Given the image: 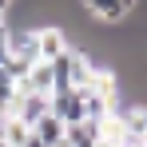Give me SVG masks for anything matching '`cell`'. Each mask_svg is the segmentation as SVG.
Listing matches in <instances>:
<instances>
[{
	"mask_svg": "<svg viewBox=\"0 0 147 147\" xmlns=\"http://www.w3.org/2000/svg\"><path fill=\"white\" fill-rule=\"evenodd\" d=\"M4 12H8V0H0V16H4Z\"/></svg>",
	"mask_w": 147,
	"mask_h": 147,
	"instance_id": "8fae6325",
	"label": "cell"
},
{
	"mask_svg": "<svg viewBox=\"0 0 147 147\" xmlns=\"http://www.w3.org/2000/svg\"><path fill=\"white\" fill-rule=\"evenodd\" d=\"M48 107H52V99H48V96H36V92H20V96H16V103L8 107V115H16V119H20L28 131H32L36 123L48 115Z\"/></svg>",
	"mask_w": 147,
	"mask_h": 147,
	"instance_id": "6da1fadb",
	"label": "cell"
},
{
	"mask_svg": "<svg viewBox=\"0 0 147 147\" xmlns=\"http://www.w3.org/2000/svg\"><path fill=\"white\" fill-rule=\"evenodd\" d=\"M16 96H20V88H16L8 76L0 72V107H12V103H16Z\"/></svg>",
	"mask_w": 147,
	"mask_h": 147,
	"instance_id": "ba28073f",
	"label": "cell"
},
{
	"mask_svg": "<svg viewBox=\"0 0 147 147\" xmlns=\"http://www.w3.org/2000/svg\"><path fill=\"white\" fill-rule=\"evenodd\" d=\"M84 8H88V16H96L103 24H123L127 20V8H123V0H80Z\"/></svg>",
	"mask_w": 147,
	"mask_h": 147,
	"instance_id": "5b68a950",
	"label": "cell"
},
{
	"mask_svg": "<svg viewBox=\"0 0 147 147\" xmlns=\"http://www.w3.org/2000/svg\"><path fill=\"white\" fill-rule=\"evenodd\" d=\"M0 147H8V143H0Z\"/></svg>",
	"mask_w": 147,
	"mask_h": 147,
	"instance_id": "4fadbf2b",
	"label": "cell"
},
{
	"mask_svg": "<svg viewBox=\"0 0 147 147\" xmlns=\"http://www.w3.org/2000/svg\"><path fill=\"white\" fill-rule=\"evenodd\" d=\"M36 44H40V64H56L64 52L72 48V44H68V32H64L60 24L36 28Z\"/></svg>",
	"mask_w": 147,
	"mask_h": 147,
	"instance_id": "3957f363",
	"label": "cell"
},
{
	"mask_svg": "<svg viewBox=\"0 0 147 147\" xmlns=\"http://www.w3.org/2000/svg\"><path fill=\"white\" fill-rule=\"evenodd\" d=\"M123 8H127V12H131V8H135V0H123Z\"/></svg>",
	"mask_w": 147,
	"mask_h": 147,
	"instance_id": "7c38bea8",
	"label": "cell"
},
{
	"mask_svg": "<svg viewBox=\"0 0 147 147\" xmlns=\"http://www.w3.org/2000/svg\"><path fill=\"white\" fill-rule=\"evenodd\" d=\"M32 135L24 123L16 119V115H8V123H4V135H0V143H8V147H24V139Z\"/></svg>",
	"mask_w": 147,
	"mask_h": 147,
	"instance_id": "52a82bcc",
	"label": "cell"
},
{
	"mask_svg": "<svg viewBox=\"0 0 147 147\" xmlns=\"http://www.w3.org/2000/svg\"><path fill=\"white\" fill-rule=\"evenodd\" d=\"M24 147H48V143H40L36 135H28V139H24Z\"/></svg>",
	"mask_w": 147,
	"mask_h": 147,
	"instance_id": "9c48e42d",
	"label": "cell"
},
{
	"mask_svg": "<svg viewBox=\"0 0 147 147\" xmlns=\"http://www.w3.org/2000/svg\"><path fill=\"white\" fill-rule=\"evenodd\" d=\"M4 123H8V107H0V135H4Z\"/></svg>",
	"mask_w": 147,
	"mask_h": 147,
	"instance_id": "30bf717a",
	"label": "cell"
},
{
	"mask_svg": "<svg viewBox=\"0 0 147 147\" xmlns=\"http://www.w3.org/2000/svg\"><path fill=\"white\" fill-rule=\"evenodd\" d=\"M48 111H52L60 123H68V127H72V123H84V119H88V115H84V92L72 88V92L52 96V107H48Z\"/></svg>",
	"mask_w": 147,
	"mask_h": 147,
	"instance_id": "277c9868",
	"label": "cell"
},
{
	"mask_svg": "<svg viewBox=\"0 0 147 147\" xmlns=\"http://www.w3.org/2000/svg\"><path fill=\"white\" fill-rule=\"evenodd\" d=\"M32 135H36L40 143H48V147H60V143H64V135H68V123H60V119H56V115L48 111L44 119L32 127Z\"/></svg>",
	"mask_w": 147,
	"mask_h": 147,
	"instance_id": "8992f818",
	"label": "cell"
},
{
	"mask_svg": "<svg viewBox=\"0 0 147 147\" xmlns=\"http://www.w3.org/2000/svg\"><path fill=\"white\" fill-rule=\"evenodd\" d=\"M8 56L20 60L24 68L40 64V44H36V28H12L8 32Z\"/></svg>",
	"mask_w": 147,
	"mask_h": 147,
	"instance_id": "7a4b0ae2",
	"label": "cell"
}]
</instances>
